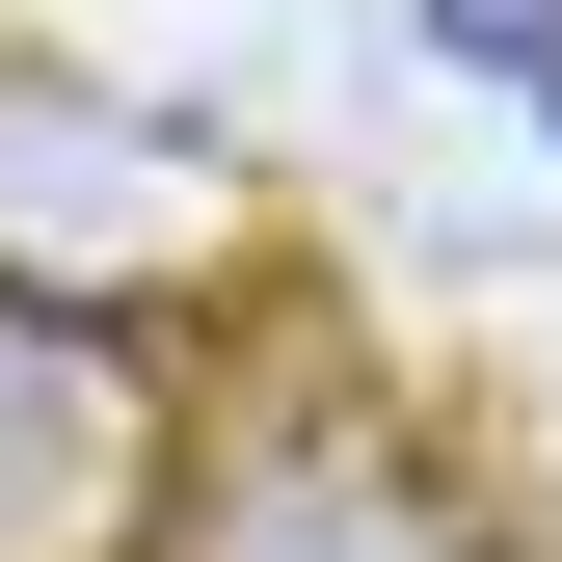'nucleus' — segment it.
<instances>
[{"label": "nucleus", "mask_w": 562, "mask_h": 562, "mask_svg": "<svg viewBox=\"0 0 562 562\" xmlns=\"http://www.w3.org/2000/svg\"><path fill=\"white\" fill-rule=\"evenodd\" d=\"M429 54H482V81H536V108H562V0H429Z\"/></svg>", "instance_id": "4"}, {"label": "nucleus", "mask_w": 562, "mask_h": 562, "mask_svg": "<svg viewBox=\"0 0 562 562\" xmlns=\"http://www.w3.org/2000/svg\"><path fill=\"white\" fill-rule=\"evenodd\" d=\"M161 509V402L108 322H0V562H108Z\"/></svg>", "instance_id": "3"}, {"label": "nucleus", "mask_w": 562, "mask_h": 562, "mask_svg": "<svg viewBox=\"0 0 562 562\" xmlns=\"http://www.w3.org/2000/svg\"><path fill=\"white\" fill-rule=\"evenodd\" d=\"M161 562H482V482L402 429L375 375H268L241 429L161 456V509H134Z\"/></svg>", "instance_id": "1"}, {"label": "nucleus", "mask_w": 562, "mask_h": 562, "mask_svg": "<svg viewBox=\"0 0 562 562\" xmlns=\"http://www.w3.org/2000/svg\"><path fill=\"white\" fill-rule=\"evenodd\" d=\"M188 241H215V161H188V134L0 81V322H108V348H161Z\"/></svg>", "instance_id": "2"}]
</instances>
